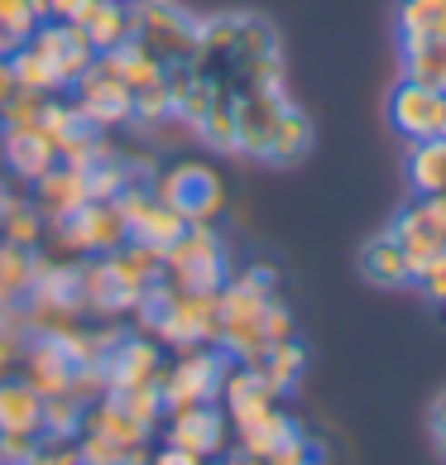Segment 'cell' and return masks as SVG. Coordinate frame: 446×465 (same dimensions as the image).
Masks as SVG:
<instances>
[{"mask_svg":"<svg viewBox=\"0 0 446 465\" xmlns=\"http://www.w3.org/2000/svg\"><path fill=\"white\" fill-rule=\"evenodd\" d=\"M193 67L216 82V92H245L254 82H283V54L279 34L260 15H216L202 20Z\"/></svg>","mask_w":446,"mask_h":465,"instance_id":"6da1fadb","label":"cell"},{"mask_svg":"<svg viewBox=\"0 0 446 465\" xmlns=\"http://www.w3.org/2000/svg\"><path fill=\"white\" fill-rule=\"evenodd\" d=\"M273 283H279V273L254 264L245 273H235V279L221 283L216 292V312H221V336H216V351L231 360V365H254L269 341H264V312L269 302L279 298L273 292Z\"/></svg>","mask_w":446,"mask_h":465,"instance_id":"7a4b0ae2","label":"cell"},{"mask_svg":"<svg viewBox=\"0 0 446 465\" xmlns=\"http://www.w3.org/2000/svg\"><path fill=\"white\" fill-rule=\"evenodd\" d=\"M164 273L183 292H221L226 273V240L212 221H187L173 245H164Z\"/></svg>","mask_w":446,"mask_h":465,"instance_id":"3957f363","label":"cell"},{"mask_svg":"<svg viewBox=\"0 0 446 465\" xmlns=\"http://www.w3.org/2000/svg\"><path fill=\"white\" fill-rule=\"evenodd\" d=\"M130 34L164 67H183L197 54L202 20H193L178 0H130Z\"/></svg>","mask_w":446,"mask_h":465,"instance_id":"277c9868","label":"cell"},{"mask_svg":"<svg viewBox=\"0 0 446 465\" xmlns=\"http://www.w3.org/2000/svg\"><path fill=\"white\" fill-rule=\"evenodd\" d=\"M226 370L231 360L221 355L216 346H193L183 351L178 365L164 370V412H183V408H197V403H216L221 399V384H226Z\"/></svg>","mask_w":446,"mask_h":465,"instance_id":"5b68a950","label":"cell"},{"mask_svg":"<svg viewBox=\"0 0 446 465\" xmlns=\"http://www.w3.org/2000/svg\"><path fill=\"white\" fill-rule=\"evenodd\" d=\"M288 106H293V96H288L283 82H254V87L235 92V153L264 159Z\"/></svg>","mask_w":446,"mask_h":465,"instance_id":"8992f818","label":"cell"},{"mask_svg":"<svg viewBox=\"0 0 446 465\" xmlns=\"http://www.w3.org/2000/svg\"><path fill=\"white\" fill-rule=\"evenodd\" d=\"M48 226H54L58 245L73 250V254H111L115 245H125V240H130L125 216H120L115 202H82L77 212L54 216Z\"/></svg>","mask_w":446,"mask_h":465,"instance_id":"52a82bcc","label":"cell"},{"mask_svg":"<svg viewBox=\"0 0 446 465\" xmlns=\"http://www.w3.org/2000/svg\"><path fill=\"white\" fill-rule=\"evenodd\" d=\"M159 197L183 221H216L226 206V187H221V173L212 163H173L159 178Z\"/></svg>","mask_w":446,"mask_h":465,"instance_id":"ba28073f","label":"cell"},{"mask_svg":"<svg viewBox=\"0 0 446 465\" xmlns=\"http://www.w3.org/2000/svg\"><path fill=\"white\" fill-rule=\"evenodd\" d=\"M221 336V312H216V292H183L173 288V302L168 312L154 326V341L164 346H178V351H193V346H216Z\"/></svg>","mask_w":446,"mask_h":465,"instance_id":"9c48e42d","label":"cell"},{"mask_svg":"<svg viewBox=\"0 0 446 465\" xmlns=\"http://www.w3.org/2000/svg\"><path fill=\"white\" fill-rule=\"evenodd\" d=\"M140 298H144V283H134L111 254H96V260L82 264V312L130 317L134 307H140Z\"/></svg>","mask_w":446,"mask_h":465,"instance_id":"30bf717a","label":"cell"},{"mask_svg":"<svg viewBox=\"0 0 446 465\" xmlns=\"http://www.w3.org/2000/svg\"><path fill=\"white\" fill-rule=\"evenodd\" d=\"M101 370H106V389H140V384H164V351L159 341L144 331H120L106 355H101Z\"/></svg>","mask_w":446,"mask_h":465,"instance_id":"8fae6325","label":"cell"},{"mask_svg":"<svg viewBox=\"0 0 446 465\" xmlns=\"http://www.w3.org/2000/svg\"><path fill=\"white\" fill-rule=\"evenodd\" d=\"M389 231L399 235V245L408 250V264H413V273H418L427 260H432V254L446 250V197L418 193L399 216H393Z\"/></svg>","mask_w":446,"mask_h":465,"instance_id":"7c38bea8","label":"cell"},{"mask_svg":"<svg viewBox=\"0 0 446 465\" xmlns=\"http://www.w3.org/2000/svg\"><path fill=\"white\" fill-rule=\"evenodd\" d=\"M25 44L48 63V73L58 77V87H73V82L96 63V48L87 44V34H82L77 25H67V20H44Z\"/></svg>","mask_w":446,"mask_h":465,"instance_id":"4fadbf2b","label":"cell"},{"mask_svg":"<svg viewBox=\"0 0 446 465\" xmlns=\"http://www.w3.org/2000/svg\"><path fill=\"white\" fill-rule=\"evenodd\" d=\"M115 206H120V216H125L130 240H144V245H154V250L173 245V240L183 235V226H187L173 206L154 193V187H144V183H130L125 193L115 197Z\"/></svg>","mask_w":446,"mask_h":465,"instance_id":"5bb4252c","label":"cell"},{"mask_svg":"<svg viewBox=\"0 0 446 465\" xmlns=\"http://www.w3.org/2000/svg\"><path fill=\"white\" fill-rule=\"evenodd\" d=\"M73 96H77V101H73L77 115L87 120V125H96V130L125 125V120L134 115V92H130L115 73H106L101 63H92L87 73L73 82Z\"/></svg>","mask_w":446,"mask_h":465,"instance_id":"9a60e30c","label":"cell"},{"mask_svg":"<svg viewBox=\"0 0 446 465\" xmlns=\"http://www.w3.org/2000/svg\"><path fill=\"white\" fill-rule=\"evenodd\" d=\"M389 125L403 134V140H432L446 134V92L422 87V82L403 77L399 87L389 92Z\"/></svg>","mask_w":446,"mask_h":465,"instance_id":"2e32d148","label":"cell"},{"mask_svg":"<svg viewBox=\"0 0 446 465\" xmlns=\"http://www.w3.org/2000/svg\"><path fill=\"white\" fill-rule=\"evenodd\" d=\"M168 446H183L202 460H216L226 451V408L197 403L183 412H168Z\"/></svg>","mask_w":446,"mask_h":465,"instance_id":"e0dca14e","label":"cell"},{"mask_svg":"<svg viewBox=\"0 0 446 465\" xmlns=\"http://www.w3.org/2000/svg\"><path fill=\"white\" fill-rule=\"evenodd\" d=\"M0 159H5V168L15 178L39 183L48 168L58 163V149L48 144V134L29 120V125H0Z\"/></svg>","mask_w":446,"mask_h":465,"instance_id":"ac0fdd59","label":"cell"},{"mask_svg":"<svg viewBox=\"0 0 446 465\" xmlns=\"http://www.w3.org/2000/svg\"><path fill=\"white\" fill-rule=\"evenodd\" d=\"M20 360H25V379L44 393V399L48 393H67L77 379V360L58 346V336H29Z\"/></svg>","mask_w":446,"mask_h":465,"instance_id":"d6986e66","label":"cell"},{"mask_svg":"<svg viewBox=\"0 0 446 465\" xmlns=\"http://www.w3.org/2000/svg\"><path fill=\"white\" fill-rule=\"evenodd\" d=\"M360 273L374 288H408L413 283V264H408V250L399 245L393 231H380L360 245Z\"/></svg>","mask_w":446,"mask_h":465,"instance_id":"ffe728a7","label":"cell"},{"mask_svg":"<svg viewBox=\"0 0 446 465\" xmlns=\"http://www.w3.org/2000/svg\"><path fill=\"white\" fill-rule=\"evenodd\" d=\"M0 432L44 437V393L29 379H0Z\"/></svg>","mask_w":446,"mask_h":465,"instance_id":"44dd1931","label":"cell"},{"mask_svg":"<svg viewBox=\"0 0 446 465\" xmlns=\"http://www.w3.org/2000/svg\"><path fill=\"white\" fill-rule=\"evenodd\" d=\"M82 202H92L87 197V173L73 163H54L48 173L34 183V206L44 212V221H54V216H67V212H77Z\"/></svg>","mask_w":446,"mask_h":465,"instance_id":"7402d4cb","label":"cell"},{"mask_svg":"<svg viewBox=\"0 0 446 465\" xmlns=\"http://www.w3.org/2000/svg\"><path fill=\"white\" fill-rule=\"evenodd\" d=\"M221 403L231 408V422H250V418H260V412H269L273 403H279V393L269 389V379L260 370H250V365H235L226 370V384H221Z\"/></svg>","mask_w":446,"mask_h":465,"instance_id":"603a6c76","label":"cell"},{"mask_svg":"<svg viewBox=\"0 0 446 465\" xmlns=\"http://www.w3.org/2000/svg\"><path fill=\"white\" fill-rule=\"evenodd\" d=\"M96 63L106 67V73H115L130 92H144V87H154V82L168 77V67L154 58L149 48L134 39V34H130V39H120L115 48H106V54H96Z\"/></svg>","mask_w":446,"mask_h":465,"instance_id":"cb8c5ba5","label":"cell"},{"mask_svg":"<svg viewBox=\"0 0 446 465\" xmlns=\"http://www.w3.org/2000/svg\"><path fill=\"white\" fill-rule=\"evenodd\" d=\"M82 432H101V437H111L120 446H149L154 427L140 422L134 412H125L111 393H101V399H92L87 408H82Z\"/></svg>","mask_w":446,"mask_h":465,"instance_id":"d4e9b609","label":"cell"},{"mask_svg":"<svg viewBox=\"0 0 446 465\" xmlns=\"http://www.w3.org/2000/svg\"><path fill=\"white\" fill-rule=\"evenodd\" d=\"M399 58H403V77L446 92V34H403Z\"/></svg>","mask_w":446,"mask_h":465,"instance_id":"484cf974","label":"cell"},{"mask_svg":"<svg viewBox=\"0 0 446 465\" xmlns=\"http://www.w3.org/2000/svg\"><path fill=\"white\" fill-rule=\"evenodd\" d=\"M67 25H77L96 54H106L120 39H130V5H120V0H82V10Z\"/></svg>","mask_w":446,"mask_h":465,"instance_id":"4316f807","label":"cell"},{"mask_svg":"<svg viewBox=\"0 0 446 465\" xmlns=\"http://www.w3.org/2000/svg\"><path fill=\"white\" fill-rule=\"evenodd\" d=\"M408 183H413V193L446 197V134L418 140L408 149Z\"/></svg>","mask_w":446,"mask_h":465,"instance_id":"83f0119b","label":"cell"},{"mask_svg":"<svg viewBox=\"0 0 446 465\" xmlns=\"http://www.w3.org/2000/svg\"><path fill=\"white\" fill-rule=\"evenodd\" d=\"M250 370H260V374L269 379V389L283 399V393H293V389H298V379H302V370H307V351L298 346L293 336H288V341H279V346H269Z\"/></svg>","mask_w":446,"mask_h":465,"instance_id":"f1b7e54d","label":"cell"},{"mask_svg":"<svg viewBox=\"0 0 446 465\" xmlns=\"http://www.w3.org/2000/svg\"><path fill=\"white\" fill-rule=\"evenodd\" d=\"M307 149H312V120H307L298 106H288L279 130H273V140H269V149H264V163L293 168L298 159H307Z\"/></svg>","mask_w":446,"mask_h":465,"instance_id":"f546056e","label":"cell"},{"mask_svg":"<svg viewBox=\"0 0 446 465\" xmlns=\"http://www.w3.org/2000/svg\"><path fill=\"white\" fill-rule=\"evenodd\" d=\"M293 427H298V422L288 418V412H283L279 403H273L269 412H260V418L240 422V427H235V437H240V446H245V451H254V456L264 460V456L273 451V446H279L288 432H293Z\"/></svg>","mask_w":446,"mask_h":465,"instance_id":"4dcf8cb0","label":"cell"},{"mask_svg":"<svg viewBox=\"0 0 446 465\" xmlns=\"http://www.w3.org/2000/svg\"><path fill=\"white\" fill-rule=\"evenodd\" d=\"M44 134H48V144H54L58 153L67 149V144H77L82 134H92L96 125H87V120L77 115V106H67V101H44L39 106V120H34Z\"/></svg>","mask_w":446,"mask_h":465,"instance_id":"1f68e13d","label":"cell"},{"mask_svg":"<svg viewBox=\"0 0 446 465\" xmlns=\"http://www.w3.org/2000/svg\"><path fill=\"white\" fill-rule=\"evenodd\" d=\"M29 279H34V250L0 240V302H25Z\"/></svg>","mask_w":446,"mask_h":465,"instance_id":"d6a6232c","label":"cell"},{"mask_svg":"<svg viewBox=\"0 0 446 465\" xmlns=\"http://www.w3.org/2000/svg\"><path fill=\"white\" fill-rule=\"evenodd\" d=\"M393 25L403 34H446V0H393Z\"/></svg>","mask_w":446,"mask_h":465,"instance_id":"836d02e7","label":"cell"},{"mask_svg":"<svg viewBox=\"0 0 446 465\" xmlns=\"http://www.w3.org/2000/svg\"><path fill=\"white\" fill-rule=\"evenodd\" d=\"M111 260L125 269L134 283H144V288H149L154 279H164V250L144 245V240H125V245H115Z\"/></svg>","mask_w":446,"mask_h":465,"instance_id":"e575fe53","label":"cell"},{"mask_svg":"<svg viewBox=\"0 0 446 465\" xmlns=\"http://www.w3.org/2000/svg\"><path fill=\"white\" fill-rule=\"evenodd\" d=\"M82 399L73 393H48L44 399V437H58V441H77L82 432Z\"/></svg>","mask_w":446,"mask_h":465,"instance_id":"d590c367","label":"cell"},{"mask_svg":"<svg viewBox=\"0 0 446 465\" xmlns=\"http://www.w3.org/2000/svg\"><path fill=\"white\" fill-rule=\"evenodd\" d=\"M39 235H44V212L34 202H15L0 212V240H15V245H39Z\"/></svg>","mask_w":446,"mask_h":465,"instance_id":"8d00e7d4","label":"cell"},{"mask_svg":"<svg viewBox=\"0 0 446 465\" xmlns=\"http://www.w3.org/2000/svg\"><path fill=\"white\" fill-rule=\"evenodd\" d=\"M10 73H15V82H20L25 92H58V77L48 73V63L34 54L29 44H20V48L10 54Z\"/></svg>","mask_w":446,"mask_h":465,"instance_id":"74e56055","label":"cell"},{"mask_svg":"<svg viewBox=\"0 0 446 465\" xmlns=\"http://www.w3.org/2000/svg\"><path fill=\"white\" fill-rule=\"evenodd\" d=\"M312 460H322V451H317V441L302 432V427H293L273 451L264 456V465H312Z\"/></svg>","mask_w":446,"mask_h":465,"instance_id":"f35d334b","label":"cell"},{"mask_svg":"<svg viewBox=\"0 0 446 465\" xmlns=\"http://www.w3.org/2000/svg\"><path fill=\"white\" fill-rule=\"evenodd\" d=\"M125 451L130 446H120V441L101 437V432H77V460L82 465H120Z\"/></svg>","mask_w":446,"mask_h":465,"instance_id":"ab89813d","label":"cell"},{"mask_svg":"<svg viewBox=\"0 0 446 465\" xmlns=\"http://www.w3.org/2000/svg\"><path fill=\"white\" fill-rule=\"evenodd\" d=\"M0 29H10L15 39H29L34 29H39V15H34L29 0H0Z\"/></svg>","mask_w":446,"mask_h":465,"instance_id":"60d3db41","label":"cell"},{"mask_svg":"<svg viewBox=\"0 0 446 465\" xmlns=\"http://www.w3.org/2000/svg\"><path fill=\"white\" fill-rule=\"evenodd\" d=\"M29 465H82L77 460V441H58V437H39L34 441Z\"/></svg>","mask_w":446,"mask_h":465,"instance_id":"b9f144b4","label":"cell"},{"mask_svg":"<svg viewBox=\"0 0 446 465\" xmlns=\"http://www.w3.org/2000/svg\"><path fill=\"white\" fill-rule=\"evenodd\" d=\"M413 283L422 288V298H432V302H446V250L432 254L418 273H413Z\"/></svg>","mask_w":446,"mask_h":465,"instance_id":"7bdbcfd3","label":"cell"},{"mask_svg":"<svg viewBox=\"0 0 446 465\" xmlns=\"http://www.w3.org/2000/svg\"><path fill=\"white\" fill-rule=\"evenodd\" d=\"M288 336H293V312H288L283 298H273L269 312H264V341H269V346H279V341H288Z\"/></svg>","mask_w":446,"mask_h":465,"instance_id":"ee69618b","label":"cell"},{"mask_svg":"<svg viewBox=\"0 0 446 465\" xmlns=\"http://www.w3.org/2000/svg\"><path fill=\"white\" fill-rule=\"evenodd\" d=\"M34 441H39V437H10V432H0V465H29Z\"/></svg>","mask_w":446,"mask_h":465,"instance_id":"f6af8a7d","label":"cell"},{"mask_svg":"<svg viewBox=\"0 0 446 465\" xmlns=\"http://www.w3.org/2000/svg\"><path fill=\"white\" fill-rule=\"evenodd\" d=\"M34 15H39V25L44 20H73V15L82 10V0H29Z\"/></svg>","mask_w":446,"mask_h":465,"instance_id":"bcb514c9","label":"cell"},{"mask_svg":"<svg viewBox=\"0 0 446 465\" xmlns=\"http://www.w3.org/2000/svg\"><path fill=\"white\" fill-rule=\"evenodd\" d=\"M154 465H216V460H202L193 451H183V446H164V451H154Z\"/></svg>","mask_w":446,"mask_h":465,"instance_id":"7dc6e473","label":"cell"},{"mask_svg":"<svg viewBox=\"0 0 446 465\" xmlns=\"http://www.w3.org/2000/svg\"><path fill=\"white\" fill-rule=\"evenodd\" d=\"M432 437H437V451L446 456V389L432 399Z\"/></svg>","mask_w":446,"mask_h":465,"instance_id":"c3c4849f","label":"cell"},{"mask_svg":"<svg viewBox=\"0 0 446 465\" xmlns=\"http://www.w3.org/2000/svg\"><path fill=\"white\" fill-rule=\"evenodd\" d=\"M25 346H29V341H10V336H0V379H5V370L25 355Z\"/></svg>","mask_w":446,"mask_h":465,"instance_id":"681fc988","label":"cell"},{"mask_svg":"<svg viewBox=\"0 0 446 465\" xmlns=\"http://www.w3.org/2000/svg\"><path fill=\"white\" fill-rule=\"evenodd\" d=\"M216 465H264V460L254 456V451H245V446H235V451H221Z\"/></svg>","mask_w":446,"mask_h":465,"instance_id":"f907efd6","label":"cell"},{"mask_svg":"<svg viewBox=\"0 0 446 465\" xmlns=\"http://www.w3.org/2000/svg\"><path fill=\"white\" fill-rule=\"evenodd\" d=\"M20 82H15V73H10V58H0V101H5Z\"/></svg>","mask_w":446,"mask_h":465,"instance_id":"816d5d0a","label":"cell"},{"mask_svg":"<svg viewBox=\"0 0 446 465\" xmlns=\"http://www.w3.org/2000/svg\"><path fill=\"white\" fill-rule=\"evenodd\" d=\"M15 48H20V39H15V34H10V29H0V58H10V54H15Z\"/></svg>","mask_w":446,"mask_h":465,"instance_id":"f5cc1de1","label":"cell"},{"mask_svg":"<svg viewBox=\"0 0 446 465\" xmlns=\"http://www.w3.org/2000/svg\"><path fill=\"white\" fill-rule=\"evenodd\" d=\"M120 5H130V0H120Z\"/></svg>","mask_w":446,"mask_h":465,"instance_id":"db71d44e","label":"cell"},{"mask_svg":"<svg viewBox=\"0 0 446 465\" xmlns=\"http://www.w3.org/2000/svg\"><path fill=\"white\" fill-rule=\"evenodd\" d=\"M312 465H322V460H312Z\"/></svg>","mask_w":446,"mask_h":465,"instance_id":"11a10c76","label":"cell"}]
</instances>
